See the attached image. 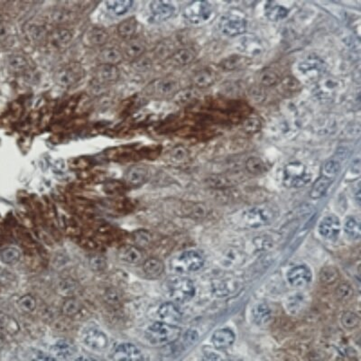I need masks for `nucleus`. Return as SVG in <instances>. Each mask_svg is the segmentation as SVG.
Wrapping results in <instances>:
<instances>
[{
    "mask_svg": "<svg viewBox=\"0 0 361 361\" xmlns=\"http://www.w3.org/2000/svg\"><path fill=\"white\" fill-rule=\"evenodd\" d=\"M181 330L176 325L157 321L151 324L145 332V339L152 345H167L179 339Z\"/></svg>",
    "mask_w": 361,
    "mask_h": 361,
    "instance_id": "nucleus-1",
    "label": "nucleus"
},
{
    "mask_svg": "<svg viewBox=\"0 0 361 361\" xmlns=\"http://www.w3.org/2000/svg\"><path fill=\"white\" fill-rule=\"evenodd\" d=\"M325 71L326 64L322 60L315 56L301 60L295 66L296 77L306 83H316L324 77Z\"/></svg>",
    "mask_w": 361,
    "mask_h": 361,
    "instance_id": "nucleus-2",
    "label": "nucleus"
},
{
    "mask_svg": "<svg viewBox=\"0 0 361 361\" xmlns=\"http://www.w3.org/2000/svg\"><path fill=\"white\" fill-rule=\"evenodd\" d=\"M311 180V173L306 165L300 162H292L283 168V183L287 188H302L307 185Z\"/></svg>",
    "mask_w": 361,
    "mask_h": 361,
    "instance_id": "nucleus-3",
    "label": "nucleus"
},
{
    "mask_svg": "<svg viewBox=\"0 0 361 361\" xmlns=\"http://www.w3.org/2000/svg\"><path fill=\"white\" fill-rule=\"evenodd\" d=\"M204 264V258L195 250H187L171 262L172 270L177 274H186L200 270Z\"/></svg>",
    "mask_w": 361,
    "mask_h": 361,
    "instance_id": "nucleus-4",
    "label": "nucleus"
},
{
    "mask_svg": "<svg viewBox=\"0 0 361 361\" xmlns=\"http://www.w3.org/2000/svg\"><path fill=\"white\" fill-rule=\"evenodd\" d=\"M275 211L268 206H256L248 208L241 216L242 223L249 227L267 226L276 219Z\"/></svg>",
    "mask_w": 361,
    "mask_h": 361,
    "instance_id": "nucleus-5",
    "label": "nucleus"
},
{
    "mask_svg": "<svg viewBox=\"0 0 361 361\" xmlns=\"http://www.w3.org/2000/svg\"><path fill=\"white\" fill-rule=\"evenodd\" d=\"M167 293L175 302L183 303L193 299L196 290L192 280L186 277H175L168 282Z\"/></svg>",
    "mask_w": 361,
    "mask_h": 361,
    "instance_id": "nucleus-6",
    "label": "nucleus"
},
{
    "mask_svg": "<svg viewBox=\"0 0 361 361\" xmlns=\"http://www.w3.org/2000/svg\"><path fill=\"white\" fill-rule=\"evenodd\" d=\"M146 90L148 95L158 99L175 97L179 91V82L171 76L157 79L147 86Z\"/></svg>",
    "mask_w": 361,
    "mask_h": 361,
    "instance_id": "nucleus-7",
    "label": "nucleus"
},
{
    "mask_svg": "<svg viewBox=\"0 0 361 361\" xmlns=\"http://www.w3.org/2000/svg\"><path fill=\"white\" fill-rule=\"evenodd\" d=\"M213 14L212 5L206 1H195L186 6L183 10V16L188 22L195 25L208 21Z\"/></svg>",
    "mask_w": 361,
    "mask_h": 361,
    "instance_id": "nucleus-8",
    "label": "nucleus"
},
{
    "mask_svg": "<svg viewBox=\"0 0 361 361\" xmlns=\"http://www.w3.org/2000/svg\"><path fill=\"white\" fill-rule=\"evenodd\" d=\"M82 341L94 352H103L108 349L109 340L103 331L96 327H87L82 332Z\"/></svg>",
    "mask_w": 361,
    "mask_h": 361,
    "instance_id": "nucleus-9",
    "label": "nucleus"
},
{
    "mask_svg": "<svg viewBox=\"0 0 361 361\" xmlns=\"http://www.w3.org/2000/svg\"><path fill=\"white\" fill-rule=\"evenodd\" d=\"M219 28L222 34L229 37L242 35L248 29V22L241 15L230 14L222 16L219 22Z\"/></svg>",
    "mask_w": 361,
    "mask_h": 361,
    "instance_id": "nucleus-10",
    "label": "nucleus"
},
{
    "mask_svg": "<svg viewBox=\"0 0 361 361\" xmlns=\"http://www.w3.org/2000/svg\"><path fill=\"white\" fill-rule=\"evenodd\" d=\"M82 75L83 71L79 64H68L56 72L55 82L61 88L69 89L82 79Z\"/></svg>",
    "mask_w": 361,
    "mask_h": 361,
    "instance_id": "nucleus-11",
    "label": "nucleus"
},
{
    "mask_svg": "<svg viewBox=\"0 0 361 361\" xmlns=\"http://www.w3.org/2000/svg\"><path fill=\"white\" fill-rule=\"evenodd\" d=\"M340 83L332 77H322L316 82L313 89L315 97L321 101H332L339 90Z\"/></svg>",
    "mask_w": 361,
    "mask_h": 361,
    "instance_id": "nucleus-12",
    "label": "nucleus"
},
{
    "mask_svg": "<svg viewBox=\"0 0 361 361\" xmlns=\"http://www.w3.org/2000/svg\"><path fill=\"white\" fill-rule=\"evenodd\" d=\"M313 279L312 271L307 265L299 264L291 268L287 273V281L292 287L305 288L309 286Z\"/></svg>",
    "mask_w": 361,
    "mask_h": 361,
    "instance_id": "nucleus-13",
    "label": "nucleus"
},
{
    "mask_svg": "<svg viewBox=\"0 0 361 361\" xmlns=\"http://www.w3.org/2000/svg\"><path fill=\"white\" fill-rule=\"evenodd\" d=\"M236 48L242 55L257 56L264 52V45L259 38L253 34H248L240 38L237 44Z\"/></svg>",
    "mask_w": 361,
    "mask_h": 361,
    "instance_id": "nucleus-14",
    "label": "nucleus"
},
{
    "mask_svg": "<svg viewBox=\"0 0 361 361\" xmlns=\"http://www.w3.org/2000/svg\"><path fill=\"white\" fill-rule=\"evenodd\" d=\"M111 358L114 360L138 361L142 360L144 357L138 346L132 343H124L116 346L112 352Z\"/></svg>",
    "mask_w": 361,
    "mask_h": 361,
    "instance_id": "nucleus-15",
    "label": "nucleus"
},
{
    "mask_svg": "<svg viewBox=\"0 0 361 361\" xmlns=\"http://www.w3.org/2000/svg\"><path fill=\"white\" fill-rule=\"evenodd\" d=\"M149 10L157 21H165L172 18L176 13V7L171 1L155 0L150 2Z\"/></svg>",
    "mask_w": 361,
    "mask_h": 361,
    "instance_id": "nucleus-16",
    "label": "nucleus"
},
{
    "mask_svg": "<svg viewBox=\"0 0 361 361\" xmlns=\"http://www.w3.org/2000/svg\"><path fill=\"white\" fill-rule=\"evenodd\" d=\"M82 39L83 44L88 47H102L108 43L109 34L104 28L93 26L86 31Z\"/></svg>",
    "mask_w": 361,
    "mask_h": 361,
    "instance_id": "nucleus-17",
    "label": "nucleus"
},
{
    "mask_svg": "<svg viewBox=\"0 0 361 361\" xmlns=\"http://www.w3.org/2000/svg\"><path fill=\"white\" fill-rule=\"evenodd\" d=\"M120 71L117 65L101 64L94 70V80L98 84H108L119 80Z\"/></svg>",
    "mask_w": 361,
    "mask_h": 361,
    "instance_id": "nucleus-18",
    "label": "nucleus"
},
{
    "mask_svg": "<svg viewBox=\"0 0 361 361\" xmlns=\"http://www.w3.org/2000/svg\"><path fill=\"white\" fill-rule=\"evenodd\" d=\"M146 49V45L143 39L138 37H133L128 40H125V44L121 49L124 57L132 61L140 58L144 55Z\"/></svg>",
    "mask_w": 361,
    "mask_h": 361,
    "instance_id": "nucleus-19",
    "label": "nucleus"
},
{
    "mask_svg": "<svg viewBox=\"0 0 361 361\" xmlns=\"http://www.w3.org/2000/svg\"><path fill=\"white\" fill-rule=\"evenodd\" d=\"M50 353L54 358L70 359L78 354V349L74 344L67 340H59L50 348Z\"/></svg>",
    "mask_w": 361,
    "mask_h": 361,
    "instance_id": "nucleus-20",
    "label": "nucleus"
},
{
    "mask_svg": "<svg viewBox=\"0 0 361 361\" xmlns=\"http://www.w3.org/2000/svg\"><path fill=\"white\" fill-rule=\"evenodd\" d=\"M340 231V222L335 215L325 217L319 225V233L326 239H335Z\"/></svg>",
    "mask_w": 361,
    "mask_h": 361,
    "instance_id": "nucleus-21",
    "label": "nucleus"
},
{
    "mask_svg": "<svg viewBox=\"0 0 361 361\" xmlns=\"http://www.w3.org/2000/svg\"><path fill=\"white\" fill-rule=\"evenodd\" d=\"M157 314L160 318L161 321L166 324L176 325L182 320V313L178 307L173 302H164L159 307Z\"/></svg>",
    "mask_w": 361,
    "mask_h": 361,
    "instance_id": "nucleus-22",
    "label": "nucleus"
},
{
    "mask_svg": "<svg viewBox=\"0 0 361 361\" xmlns=\"http://www.w3.org/2000/svg\"><path fill=\"white\" fill-rule=\"evenodd\" d=\"M24 31L27 39L34 45H41L48 41L49 32L43 25L27 24Z\"/></svg>",
    "mask_w": 361,
    "mask_h": 361,
    "instance_id": "nucleus-23",
    "label": "nucleus"
},
{
    "mask_svg": "<svg viewBox=\"0 0 361 361\" xmlns=\"http://www.w3.org/2000/svg\"><path fill=\"white\" fill-rule=\"evenodd\" d=\"M238 281L234 278L217 280L213 283V291L218 297H226L238 290Z\"/></svg>",
    "mask_w": 361,
    "mask_h": 361,
    "instance_id": "nucleus-24",
    "label": "nucleus"
},
{
    "mask_svg": "<svg viewBox=\"0 0 361 361\" xmlns=\"http://www.w3.org/2000/svg\"><path fill=\"white\" fill-rule=\"evenodd\" d=\"M6 64L13 73H23L28 70L29 62L22 53H11L7 57Z\"/></svg>",
    "mask_w": 361,
    "mask_h": 361,
    "instance_id": "nucleus-25",
    "label": "nucleus"
},
{
    "mask_svg": "<svg viewBox=\"0 0 361 361\" xmlns=\"http://www.w3.org/2000/svg\"><path fill=\"white\" fill-rule=\"evenodd\" d=\"M72 33L66 28H57L49 33L48 41L56 48H64L71 44Z\"/></svg>",
    "mask_w": 361,
    "mask_h": 361,
    "instance_id": "nucleus-26",
    "label": "nucleus"
},
{
    "mask_svg": "<svg viewBox=\"0 0 361 361\" xmlns=\"http://www.w3.org/2000/svg\"><path fill=\"white\" fill-rule=\"evenodd\" d=\"M213 345L218 350L227 349L234 343L235 334L230 329H220L213 333Z\"/></svg>",
    "mask_w": 361,
    "mask_h": 361,
    "instance_id": "nucleus-27",
    "label": "nucleus"
},
{
    "mask_svg": "<svg viewBox=\"0 0 361 361\" xmlns=\"http://www.w3.org/2000/svg\"><path fill=\"white\" fill-rule=\"evenodd\" d=\"M250 64H251V60L250 59V57H246L242 54H234L222 60L220 63V66L226 71H237L250 66Z\"/></svg>",
    "mask_w": 361,
    "mask_h": 361,
    "instance_id": "nucleus-28",
    "label": "nucleus"
},
{
    "mask_svg": "<svg viewBox=\"0 0 361 361\" xmlns=\"http://www.w3.org/2000/svg\"><path fill=\"white\" fill-rule=\"evenodd\" d=\"M133 5L134 2L130 0H109L104 3L107 12L114 16L126 15L130 11Z\"/></svg>",
    "mask_w": 361,
    "mask_h": 361,
    "instance_id": "nucleus-29",
    "label": "nucleus"
},
{
    "mask_svg": "<svg viewBox=\"0 0 361 361\" xmlns=\"http://www.w3.org/2000/svg\"><path fill=\"white\" fill-rule=\"evenodd\" d=\"M289 9L276 2H268L264 7V15L270 21L279 22L287 17Z\"/></svg>",
    "mask_w": 361,
    "mask_h": 361,
    "instance_id": "nucleus-30",
    "label": "nucleus"
},
{
    "mask_svg": "<svg viewBox=\"0 0 361 361\" xmlns=\"http://www.w3.org/2000/svg\"><path fill=\"white\" fill-rule=\"evenodd\" d=\"M123 58V53L121 52V49L117 48L114 46L102 49L98 56V59L101 64H110V65L119 64Z\"/></svg>",
    "mask_w": 361,
    "mask_h": 361,
    "instance_id": "nucleus-31",
    "label": "nucleus"
},
{
    "mask_svg": "<svg viewBox=\"0 0 361 361\" xmlns=\"http://www.w3.org/2000/svg\"><path fill=\"white\" fill-rule=\"evenodd\" d=\"M217 80V75L215 71L211 69H203L199 71L194 74L193 82L194 86L201 89L208 88L213 85Z\"/></svg>",
    "mask_w": 361,
    "mask_h": 361,
    "instance_id": "nucleus-32",
    "label": "nucleus"
},
{
    "mask_svg": "<svg viewBox=\"0 0 361 361\" xmlns=\"http://www.w3.org/2000/svg\"><path fill=\"white\" fill-rule=\"evenodd\" d=\"M196 58V52L194 48L184 47L175 51L171 55L172 62L178 66H185L193 63Z\"/></svg>",
    "mask_w": 361,
    "mask_h": 361,
    "instance_id": "nucleus-33",
    "label": "nucleus"
},
{
    "mask_svg": "<svg viewBox=\"0 0 361 361\" xmlns=\"http://www.w3.org/2000/svg\"><path fill=\"white\" fill-rule=\"evenodd\" d=\"M333 181L332 179L327 178L325 176L320 175L319 178L313 183V186L310 191V196L313 200H318L324 197L327 194L328 190L332 185Z\"/></svg>",
    "mask_w": 361,
    "mask_h": 361,
    "instance_id": "nucleus-34",
    "label": "nucleus"
},
{
    "mask_svg": "<svg viewBox=\"0 0 361 361\" xmlns=\"http://www.w3.org/2000/svg\"><path fill=\"white\" fill-rule=\"evenodd\" d=\"M252 317L255 324L258 326H263L271 320V310L265 303H257L252 310Z\"/></svg>",
    "mask_w": 361,
    "mask_h": 361,
    "instance_id": "nucleus-35",
    "label": "nucleus"
},
{
    "mask_svg": "<svg viewBox=\"0 0 361 361\" xmlns=\"http://www.w3.org/2000/svg\"><path fill=\"white\" fill-rule=\"evenodd\" d=\"M138 30V21L134 17L126 19L119 24L118 26V34L125 40H128L134 37Z\"/></svg>",
    "mask_w": 361,
    "mask_h": 361,
    "instance_id": "nucleus-36",
    "label": "nucleus"
},
{
    "mask_svg": "<svg viewBox=\"0 0 361 361\" xmlns=\"http://www.w3.org/2000/svg\"><path fill=\"white\" fill-rule=\"evenodd\" d=\"M164 264L157 258H149L143 264V270L150 278H157L164 272Z\"/></svg>",
    "mask_w": 361,
    "mask_h": 361,
    "instance_id": "nucleus-37",
    "label": "nucleus"
},
{
    "mask_svg": "<svg viewBox=\"0 0 361 361\" xmlns=\"http://www.w3.org/2000/svg\"><path fill=\"white\" fill-rule=\"evenodd\" d=\"M344 231L351 239H359L361 235L360 221L357 217L349 216L347 218L344 223Z\"/></svg>",
    "mask_w": 361,
    "mask_h": 361,
    "instance_id": "nucleus-38",
    "label": "nucleus"
},
{
    "mask_svg": "<svg viewBox=\"0 0 361 361\" xmlns=\"http://www.w3.org/2000/svg\"><path fill=\"white\" fill-rule=\"evenodd\" d=\"M306 303V295L302 294H295L292 295L287 302V309L291 313H300Z\"/></svg>",
    "mask_w": 361,
    "mask_h": 361,
    "instance_id": "nucleus-39",
    "label": "nucleus"
},
{
    "mask_svg": "<svg viewBox=\"0 0 361 361\" xmlns=\"http://www.w3.org/2000/svg\"><path fill=\"white\" fill-rule=\"evenodd\" d=\"M340 171V164L339 161L335 159H331L327 161L325 164L321 166L320 169V175L325 176L329 179H332V181L335 179Z\"/></svg>",
    "mask_w": 361,
    "mask_h": 361,
    "instance_id": "nucleus-40",
    "label": "nucleus"
},
{
    "mask_svg": "<svg viewBox=\"0 0 361 361\" xmlns=\"http://www.w3.org/2000/svg\"><path fill=\"white\" fill-rule=\"evenodd\" d=\"M120 258L128 264H138L142 259L140 252L132 246H126L120 251Z\"/></svg>",
    "mask_w": 361,
    "mask_h": 361,
    "instance_id": "nucleus-41",
    "label": "nucleus"
},
{
    "mask_svg": "<svg viewBox=\"0 0 361 361\" xmlns=\"http://www.w3.org/2000/svg\"><path fill=\"white\" fill-rule=\"evenodd\" d=\"M146 174L147 173H146L145 168L135 166V167L131 168L127 173V181L134 185L141 184L145 180Z\"/></svg>",
    "mask_w": 361,
    "mask_h": 361,
    "instance_id": "nucleus-42",
    "label": "nucleus"
},
{
    "mask_svg": "<svg viewBox=\"0 0 361 361\" xmlns=\"http://www.w3.org/2000/svg\"><path fill=\"white\" fill-rule=\"evenodd\" d=\"M246 168L248 172L252 175H261L265 171V164L258 157H250L246 162Z\"/></svg>",
    "mask_w": 361,
    "mask_h": 361,
    "instance_id": "nucleus-43",
    "label": "nucleus"
},
{
    "mask_svg": "<svg viewBox=\"0 0 361 361\" xmlns=\"http://www.w3.org/2000/svg\"><path fill=\"white\" fill-rule=\"evenodd\" d=\"M20 258V252L14 248L5 249L0 252V259L7 264H15Z\"/></svg>",
    "mask_w": 361,
    "mask_h": 361,
    "instance_id": "nucleus-44",
    "label": "nucleus"
},
{
    "mask_svg": "<svg viewBox=\"0 0 361 361\" xmlns=\"http://www.w3.org/2000/svg\"><path fill=\"white\" fill-rule=\"evenodd\" d=\"M50 17L52 22L56 24H64L71 21L72 19V15L70 12L65 9H59V10H53L50 14Z\"/></svg>",
    "mask_w": 361,
    "mask_h": 361,
    "instance_id": "nucleus-45",
    "label": "nucleus"
},
{
    "mask_svg": "<svg viewBox=\"0 0 361 361\" xmlns=\"http://www.w3.org/2000/svg\"><path fill=\"white\" fill-rule=\"evenodd\" d=\"M341 322L343 326L347 329H353L359 325L360 320L357 313L353 312H347L341 317Z\"/></svg>",
    "mask_w": 361,
    "mask_h": 361,
    "instance_id": "nucleus-46",
    "label": "nucleus"
},
{
    "mask_svg": "<svg viewBox=\"0 0 361 361\" xmlns=\"http://www.w3.org/2000/svg\"><path fill=\"white\" fill-rule=\"evenodd\" d=\"M339 277V273L334 268H324L320 272V280L322 283H332Z\"/></svg>",
    "mask_w": 361,
    "mask_h": 361,
    "instance_id": "nucleus-47",
    "label": "nucleus"
},
{
    "mask_svg": "<svg viewBox=\"0 0 361 361\" xmlns=\"http://www.w3.org/2000/svg\"><path fill=\"white\" fill-rule=\"evenodd\" d=\"M280 81L279 75L274 70L268 69L261 76V82L265 86L276 85Z\"/></svg>",
    "mask_w": 361,
    "mask_h": 361,
    "instance_id": "nucleus-48",
    "label": "nucleus"
},
{
    "mask_svg": "<svg viewBox=\"0 0 361 361\" xmlns=\"http://www.w3.org/2000/svg\"><path fill=\"white\" fill-rule=\"evenodd\" d=\"M181 339H182V341L179 344V347L187 348V347L192 346V345H194V343H197L199 335H198L196 331L189 330L182 336Z\"/></svg>",
    "mask_w": 361,
    "mask_h": 361,
    "instance_id": "nucleus-49",
    "label": "nucleus"
},
{
    "mask_svg": "<svg viewBox=\"0 0 361 361\" xmlns=\"http://www.w3.org/2000/svg\"><path fill=\"white\" fill-rule=\"evenodd\" d=\"M261 121L257 118H250V119H246L244 123V129L248 133H250V134H255L257 133L258 131L260 130Z\"/></svg>",
    "mask_w": 361,
    "mask_h": 361,
    "instance_id": "nucleus-50",
    "label": "nucleus"
},
{
    "mask_svg": "<svg viewBox=\"0 0 361 361\" xmlns=\"http://www.w3.org/2000/svg\"><path fill=\"white\" fill-rule=\"evenodd\" d=\"M194 92L192 89L179 90L175 95V100L179 104H186L194 98Z\"/></svg>",
    "mask_w": 361,
    "mask_h": 361,
    "instance_id": "nucleus-51",
    "label": "nucleus"
},
{
    "mask_svg": "<svg viewBox=\"0 0 361 361\" xmlns=\"http://www.w3.org/2000/svg\"><path fill=\"white\" fill-rule=\"evenodd\" d=\"M27 354L31 356L30 359H36V360H53V359H55L52 355H47L41 350H34V349L28 350Z\"/></svg>",
    "mask_w": 361,
    "mask_h": 361,
    "instance_id": "nucleus-52",
    "label": "nucleus"
},
{
    "mask_svg": "<svg viewBox=\"0 0 361 361\" xmlns=\"http://www.w3.org/2000/svg\"><path fill=\"white\" fill-rule=\"evenodd\" d=\"M352 295V290H351V287L347 284V283H343L340 284L338 289H337V296L340 299V300H348L350 299Z\"/></svg>",
    "mask_w": 361,
    "mask_h": 361,
    "instance_id": "nucleus-53",
    "label": "nucleus"
},
{
    "mask_svg": "<svg viewBox=\"0 0 361 361\" xmlns=\"http://www.w3.org/2000/svg\"><path fill=\"white\" fill-rule=\"evenodd\" d=\"M150 66H151L150 60L146 59V57H144V55L141 56V57L138 58V59L133 61V67H134L137 71H145V70L149 69Z\"/></svg>",
    "mask_w": 361,
    "mask_h": 361,
    "instance_id": "nucleus-54",
    "label": "nucleus"
},
{
    "mask_svg": "<svg viewBox=\"0 0 361 361\" xmlns=\"http://www.w3.org/2000/svg\"><path fill=\"white\" fill-rule=\"evenodd\" d=\"M19 306L26 312H31L34 309L35 302L31 296H24L19 300Z\"/></svg>",
    "mask_w": 361,
    "mask_h": 361,
    "instance_id": "nucleus-55",
    "label": "nucleus"
},
{
    "mask_svg": "<svg viewBox=\"0 0 361 361\" xmlns=\"http://www.w3.org/2000/svg\"><path fill=\"white\" fill-rule=\"evenodd\" d=\"M172 159L174 161H178V162H181V161H183L187 157V151L185 149L182 147V146H179V147H175L171 153Z\"/></svg>",
    "mask_w": 361,
    "mask_h": 361,
    "instance_id": "nucleus-56",
    "label": "nucleus"
},
{
    "mask_svg": "<svg viewBox=\"0 0 361 361\" xmlns=\"http://www.w3.org/2000/svg\"><path fill=\"white\" fill-rule=\"evenodd\" d=\"M12 321L13 320H10L9 317L6 316L4 314H0V331L1 332H7V331L10 332L11 330H13Z\"/></svg>",
    "mask_w": 361,
    "mask_h": 361,
    "instance_id": "nucleus-57",
    "label": "nucleus"
},
{
    "mask_svg": "<svg viewBox=\"0 0 361 361\" xmlns=\"http://www.w3.org/2000/svg\"><path fill=\"white\" fill-rule=\"evenodd\" d=\"M7 35H8V30L5 25L3 17L0 15V39H5V37H7Z\"/></svg>",
    "mask_w": 361,
    "mask_h": 361,
    "instance_id": "nucleus-58",
    "label": "nucleus"
},
{
    "mask_svg": "<svg viewBox=\"0 0 361 361\" xmlns=\"http://www.w3.org/2000/svg\"><path fill=\"white\" fill-rule=\"evenodd\" d=\"M231 254H232V258H233V259H238V257H240V256H241V254L239 253V252H238L237 255H235L234 252H233V250H231ZM230 259H231V257H230V256H227V259L225 260V263H226V261L229 262ZM230 263H231V262H230ZM230 263H229V264H230ZM234 263H238V262L236 260L231 261V264H234Z\"/></svg>",
    "mask_w": 361,
    "mask_h": 361,
    "instance_id": "nucleus-59",
    "label": "nucleus"
},
{
    "mask_svg": "<svg viewBox=\"0 0 361 361\" xmlns=\"http://www.w3.org/2000/svg\"><path fill=\"white\" fill-rule=\"evenodd\" d=\"M206 356H205V359H207V360H217V359H220L221 357H219L218 355H215L214 353H211V355L212 356H210L208 354H205Z\"/></svg>",
    "mask_w": 361,
    "mask_h": 361,
    "instance_id": "nucleus-60",
    "label": "nucleus"
}]
</instances>
